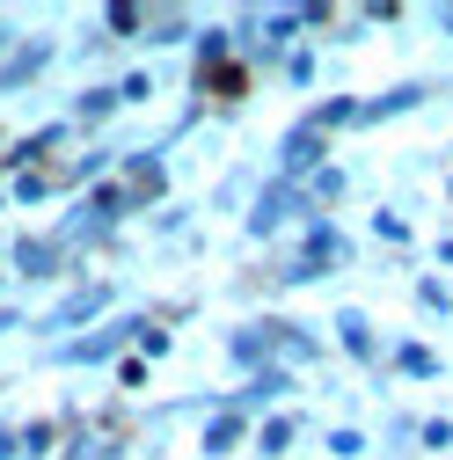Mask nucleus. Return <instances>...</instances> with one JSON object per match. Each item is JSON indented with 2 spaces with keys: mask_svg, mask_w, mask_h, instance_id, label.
<instances>
[{
  "mask_svg": "<svg viewBox=\"0 0 453 460\" xmlns=\"http://www.w3.org/2000/svg\"><path fill=\"white\" fill-rule=\"evenodd\" d=\"M307 219H322V212L300 198V183H278V176H263V183H256V198H249V212H242V234H249V242H278L286 226L300 234Z\"/></svg>",
  "mask_w": 453,
  "mask_h": 460,
  "instance_id": "obj_1",
  "label": "nucleus"
},
{
  "mask_svg": "<svg viewBox=\"0 0 453 460\" xmlns=\"http://www.w3.org/2000/svg\"><path fill=\"white\" fill-rule=\"evenodd\" d=\"M168 190H176V176H168V146L154 139V146H132L125 161H118V198H125V219L132 212H161L168 205Z\"/></svg>",
  "mask_w": 453,
  "mask_h": 460,
  "instance_id": "obj_2",
  "label": "nucleus"
},
{
  "mask_svg": "<svg viewBox=\"0 0 453 460\" xmlns=\"http://www.w3.org/2000/svg\"><path fill=\"white\" fill-rule=\"evenodd\" d=\"M8 270L22 278V285H88V263H74L51 234H8Z\"/></svg>",
  "mask_w": 453,
  "mask_h": 460,
  "instance_id": "obj_3",
  "label": "nucleus"
},
{
  "mask_svg": "<svg viewBox=\"0 0 453 460\" xmlns=\"http://www.w3.org/2000/svg\"><path fill=\"white\" fill-rule=\"evenodd\" d=\"M110 307H118V285H110V278H88V285H74V293L51 307L37 329H44L51 343H67V336H88L95 322H110Z\"/></svg>",
  "mask_w": 453,
  "mask_h": 460,
  "instance_id": "obj_4",
  "label": "nucleus"
},
{
  "mask_svg": "<svg viewBox=\"0 0 453 460\" xmlns=\"http://www.w3.org/2000/svg\"><path fill=\"white\" fill-rule=\"evenodd\" d=\"M132 322L139 314H110V322H95L88 336H67V343H51V366H118L125 351H132Z\"/></svg>",
  "mask_w": 453,
  "mask_h": 460,
  "instance_id": "obj_5",
  "label": "nucleus"
},
{
  "mask_svg": "<svg viewBox=\"0 0 453 460\" xmlns=\"http://www.w3.org/2000/svg\"><path fill=\"white\" fill-rule=\"evenodd\" d=\"M59 146H74V125H67V118H51V125L8 139V146H0V183L30 176V168H59Z\"/></svg>",
  "mask_w": 453,
  "mask_h": 460,
  "instance_id": "obj_6",
  "label": "nucleus"
},
{
  "mask_svg": "<svg viewBox=\"0 0 453 460\" xmlns=\"http://www.w3.org/2000/svg\"><path fill=\"white\" fill-rule=\"evenodd\" d=\"M219 351H226V366H235L242 380L263 373V366H278V314H249V322H235V329L219 336Z\"/></svg>",
  "mask_w": 453,
  "mask_h": 460,
  "instance_id": "obj_7",
  "label": "nucleus"
},
{
  "mask_svg": "<svg viewBox=\"0 0 453 460\" xmlns=\"http://www.w3.org/2000/svg\"><path fill=\"white\" fill-rule=\"evenodd\" d=\"M329 351L351 358V366H387V343H380V329H373L366 307H336L329 314Z\"/></svg>",
  "mask_w": 453,
  "mask_h": 460,
  "instance_id": "obj_8",
  "label": "nucleus"
},
{
  "mask_svg": "<svg viewBox=\"0 0 453 460\" xmlns=\"http://www.w3.org/2000/svg\"><path fill=\"white\" fill-rule=\"evenodd\" d=\"M300 387V373H286V366H263V373H249L235 394H226V410H242L249 424L256 417H271V410H286V394Z\"/></svg>",
  "mask_w": 453,
  "mask_h": 460,
  "instance_id": "obj_9",
  "label": "nucleus"
},
{
  "mask_svg": "<svg viewBox=\"0 0 453 460\" xmlns=\"http://www.w3.org/2000/svg\"><path fill=\"white\" fill-rule=\"evenodd\" d=\"M51 59H59V44L51 37H15V51H0V95H22L51 74Z\"/></svg>",
  "mask_w": 453,
  "mask_h": 460,
  "instance_id": "obj_10",
  "label": "nucleus"
},
{
  "mask_svg": "<svg viewBox=\"0 0 453 460\" xmlns=\"http://www.w3.org/2000/svg\"><path fill=\"white\" fill-rule=\"evenodd\" d=\"M315 168H329V139L307 132V125H286V132H278V168H271V176L278 183H307Z\"/></svg>",
  "mask_w": 453,
  "mask_h": 460,
  "instance_id": "obj_11",
  "label": "nucleus"
},
{
  "mask_svg": "<svg viewBox=\"0 0 453 460\" xmlns=\"http://www.w3.org/2000/svg\"><path fill=\"white\" fill-rule=\"evenodd\" d=\"M293 263H307L315 278H336V270L351 263V242L336 234V219H307V226H300V242H293Z\"/></svg>",
  "mask_w": 453,
  "mask_h": 460,
  "instance_id": "obj_12",
  "label": "nucleus"
},
{
  "mask_svg": "<svg viewBox=\"0 0 453 460\" xmlns=\"http://www.w3.org/2000/svg\"><path fill=\"white\" fill-rule=\"evenodd\" d=\"M102 176H118V146H88V154H74V161H59V168H51L59 198H88Z\"/></svg>",
  "mask_w": 453,
  "mask_h": 460,
  "instance_id": "obj_13",
  "label": "nucleus"
},
{
  "mask_svg": "<svg viewBox=\"0 0 453 460\" xmlns=\"http://www.w3.org/2000/svg\"><path fill=\"white\" fill-rule=\"evenodd\" d=\"M249 431H256V424H249L242 410H226V402H219V410L205 417V431H198V453H205V460H235V453L249 446Z\"/></svg>",
  "mask_w": 453,
  "mask_h": 460,
  "instance_id": "obj_14",
  "label": "nucleus"
},
{
  "mask_svg": "<svg viewBox=\"0 0 453 460\" xmlns=\"http://www.w3.org/2000/svg\"><path fill=\"white\" fill-rule=\"evenodd\" d=\"M249 88H256V74H249L242 59H226V66H212V74H198V81H191V95H198L205 110H235Z\"/></svg>",
  "mask_w": 453,
  "mask_h": 460,
  "instance_id": "obj_15",
  "label": "nucleus"
},
{
  "mask_svg": "<svg viewBox=\"0 0 453 460\" xmlns=\"http://www.w3.org/2000/svg\"><path fill=\"white\" fill-rule=\"evenodd\" d=\"M431 95H439V81H395L387 95L359 102V132H373V125H387V118H403V110H417V102H431Z\"/></svg>",
  "mask_w": 453,
  "mask_h": 460,
  "instance_id": "obj_16",
  "label": "nucleus"
},
{
  "mask_svg": "<svg viewBox=\"0 0 453 460\" xmlns=\"http://www.w3.org/2000/svg\"><path fill=\"white\" fill-rule=\"evenodd\" d=\"M322 358H329V343H322L307 322L278 314V366H286V373H307V366H322Z\"/></svg>",
  "mask_w": 453,
  "mask_h": 460,
  "instance_id": "obj_17",
  "label": "nucleus"
},
{
  "mask_svg": "<svg viewBox=\"0 0 453 460\" xmlns=\"http://www.w3.org/2000/svg\"><path fill=\"white\" fill-rule=\"evenodd\" d=\"M293 438H300V410H271V417H256V431H249V460H286Z\"/></svg>",
  "mask_w": 453,
  "mask_h": 460,
  "instance_id": "obj_18",
  "label": "nucleus"
},
{
  "mask_svg": "<svg viewBox=\"0 0 453 460\" xmlns=\"http://www.w3.org/2000/svg\"><path fill=\"white\" fill-rule=\"evenodd\" d=\"M300 125H307V132H322V139L359 132V95H315V102L300 110Z\"/></svg>",
  "mask_w": 453,
  "mask_h": 460,
  "instance_id": "obj_19",
  "label": "nucleus"
},
{
  "mask_svg": "<svg viewBox=\"0 0 453 460\" xmlns=\"http://www.w3.org/2000/svg\"><path fill=\"white\" fill-rule=\"evenodd\" d=\"M387 373H403V380H446V358L431 351L424 336H403V343H387Z\"/></svg>",
  "mask_w": 453,
  "mask_h": 460,
  "instance_id": "obj_20",
  "label": "nucleus"
},
{
  "mask_svg": "<svg viewBox=\"0 0 453 460\" xmlns=\"http://www.w3.org/2000/svg\"><path fill=\"white\" fill-rule=\"evenodd\" d=\"M118 110H125L118 81H95V88H81V95L67 102V125H74V132H88V125H102V118H118Z\"/></svg>",
  "mask_w": 453,
  "mask_h": 460,
  "instance_id": "obj_21",
  "label": "nucleus"
},
{
  "mask_svg": "<svg viewBox=\"0 0 453 460\" xmlns=\"http://www.w3.org/2000/svg\"><path fill=\"white\" fill-rule=\"evenodd\" d=\"M300 198H307V205H315V212L329 219L336 205H344V198H351V176H344V168H336V161H329V168H315V176L300 183Z\"/></svg>",
  "mask_w": 453,
  "mask_h": 460,
  "instance_id": "obj_22",
  "label": "nucleus"
},
{
  "mask_svg": "<svg viewBox=\"0 0 453 460\" xmlns=\"http://www.w3.org/2000/svg\"><path fill=\"white\" fill-rule=\"evenodd\" d=\"M226 59H242V51H235V30H198V37H191V81L212 74V66H226Z\"/></svg>",
  "mask_w": 453,
  "mask_h": 460,
  "instance_id": "obj_23",
  "label": "nucleus"
},
{
  "mask_svg": "<svg viewBox=\"0 0 453 460\" xmlns=\"http://www.w3.org/2000/svg\"><path fill=\"white\" fill-rule=\"evenodd\" d=\"M15 453H22V460H59V417H30V424H15Z\"/></svg>",
  "mask_w": 453,
  "mask_h": 460,
  "instance_id": "obj_24",
  "label": "nucleus"
},
{
  "mask_svg": "<svg viewBox=\"0 0 453 460\" xmlns=\"http://www.w3.org/2000/svg\"><path fill=\"white\" fill-rule=\"evenodd\" d=\"M183 37H198L191 8H147V30H139V44H183Z\"/></svg>",
  "mask_w": 453,
  "mask_h": 460,
  "instance_id": "obj_25",
  "label": "nucleus"
},
{
  "mask_svg": "<svg viewBox=\"0 0 453 460\" xmlns=\"http://www.w3.org/2000/svg\"><path fill=\"white\" fill-rule=\"evenodd\" d=\"M0 190H8V212H30V205H51V198H59V183H51V168H30V176L0 183Z\"/></svg>",
  "mask_w": 453,
  "mask_h": 460,
  "instance_id": "obj_26",
  "label": "nucleus"
},
{
  "mask_svg": "<svg viewBox=\"0 0 453 460\" xmlns=\"http://www.w3.org/2000/svg\"><path fill=\"white\" fill-rule=\"evenodd\" d=\"M139 30H147V0H110V8H102V37L110 44H139Z\"/></svg>",
  "mask_w": 453,
  "mask_h": 460,
  "instance_id": "obj_27",
  "label": "nucleus"
},
{
  "mask_svg": "<svg viewBox=\"0 0 453 460\" xmlns=\"http://www.w3.org/2000/svg\"><path fill=\"white\" fill-rule=\"evenodd\" d=\"M168 343H176V336L161 329V314H139V322H132V358L154 366V358H168Z\"/></svg>",
  "mask_w": 453,
  "mask_h": 460,
  "instance_id": "obj_28",
  "label": "nucleus"
},
{
  "mask_svg": "<svg viewBox=\"0 0 453 460\" xmlns=\"http://www.w3.org/2000/svg\"><path fill=\"white\" fill-rule=\"evenodd\" d=\"M417 446L431 460H453V417H417Z\"/></svg>",
  "mask_w": 453,
  "mask_h": 460,
  "instance_id": "obj_29",
  "label": "nucleus"
},
{
  "mask_svg": "<svg viewBox=\"0 0 453 460\" xmlns=\"http://www.w3.org/2000/svg\"><path fill=\"white\" fill-rule=\"evenodd\" d=\"M315 74H322V51H315V44H293V51H286V81H293V88H315Z\"/></svg>",
  "mask_w": 453,
  "mask_h": 460,
  "instance_id": "obj_30",
  "label": "nucleus"
},
{
  "mask_svg": "<svg viewBox=\"0 0 453 460\" xmlns=\"http://www.w3.org/2000/svg\"><path fill=\"white\" fill-rule=\"evenodd\" d=\"M322 446H329V460H359V453H366V446H373V438H366V431H359V424H336V431H329V438H322Z\"/></svg>",
  "mask_w": 453,
  "mask_h": 460,
  "instance_id": "obj_31",
  "label": "nucleus"
},
{
  "mask_svg": "<svg viewBox=\"0 0 453 460\" xmlns=\"http://www.w3.org/2000/svg\"><path fill=\"white\" fill-rule=\"evenodd\" d=\"M373 234H380V242H395V249H410V242H417V226H410L403 212H387V205H380V212H373Z\"/></svg>",
  "mask_w": 453,
  "mask_h": 460,
  "instance_id": "obj_32",
  "label": "nucleus"
},
{
  "mask_svg": "<svg viewBox=\"0 0 453 460\" xmlns=\"http://www.w3.org/2000/svg\"><path fill=\"white\" fill-rule=\"evenodd\" d=\"M417 307H424V314H453V293H446V278H431V270L417 278Z\"/></svg>",
  "mask_w": 453,
  "mask_h": 460,
  "instance_id": "obj_33",
  "label": "nucleus"
},
{
  "mask_svg": "<svg viewBox=\"0 0 453 460\" xmlns=\"http://www.w3.org/2000/svg\"><path fill=\"white\" fill-rule=\"evenodd\" d=\"M110 380H118V387H125V394H139V387H147V380H154V366H147V358H132V351H125V358H118V366H110Z\"/></svg>",
  "mask_w": 453,
  "mask_h": 460,
  "instance_id": "obj_34",
  "label": "nucleus"
},
{
  "mask_svg": "<svg viewBox=\"0 0 453 460\" xmlns=\"http://www.w3.org/2000/svg\"><path fill=\"white\" fill-rule=\"evenodd\" d=\"M118 95H125V110H139V102L154 95V74H147V66H125V74H118Z\"/></svg>",
  "mask_w": 453,
  "mask_h": 460,
  "instance_id": "obj_35",
  "label": "nucleus"
},
{
  "mask_svg": "<svg viewBox=\"0 0 453 460\" xmlns=\"http://www.w3.org/2000/svg\"><path fill=\"white\" fill-rule=\"evenodd\" d=\"M359 22H403V8H395V0H373V8H359Z\"/></svg>",
  "mask_w": 453,
  "mask_h": 460,
  "instance_id": "obj_36",
  "label": "nucleus"
},
{
  "mask_svg": "<svg viewBox=\"0 0 453 460\" xmlns=\"http://www.w3.org/2000/svg\"><path fill=\"white\" fill-rule=\"evenodd\" d=\"M0 460H22V453H15V424H8V417H0Z\"/></svg>",
  "mask_w": 453,
  "mask_h": 460,
  "instance_id": "obj_37",
  "label": "nucleus"
},
{
  "mask_svg": "<svg viewBox=\"0 0 453 460\" xmlns=\"http://www.w3.org/2000/svg\"><path fill=\"white\" fill-rule=\"evenodd\" d=\"M431 22H439V30L453 37V0H439V8H431Z\"/></svg>",
  "mask_w": 453,
  "mask_h": 460,
  "instance_id": "obj_38",
  "label": "nucleus"
},
{
  "mask_svg": "<svg viewBox=\"0 0 453 460\" xmlns=\"http://www.w3.org/2000/svg\"><path fill=\"white\" fill-rule=\"evenodd\" d=\"M431 256H439V263H453V234H439V242H431Z\"/></svg>",
  "mask_w": 453,
  "mask_h": 460,
  "instance_id": "obj_39",
  "label": "nucleus"
},
{
  "mask_svg": "<svg viewBox=\"0 0 453 460\" xmlns=\"http://www.w3.org/2000/svg\"><path fill=\"white\" fill-rule=\"evenodd\" d=\"M0 51H15V30H8V22H0Z\"/></svg>",
  "mask_w": 453,
  "mask_h": 460,
  "instance_id": "obj_40",
  "label": "nucleus"
},
{
  "mask_svg": "<svg viewBox=\"0 0 453 460\" xmlns=\"http://www.w3.org/2000/svg\"><path fill=\"white\" fill-rule=\"evenodd\" d=\"M0 270H8V234H0Z\"/></svg>",
  "mask_w": 453,
  "mask_h": 460,
  "instance_id": "obj_41",
  "label": "nucleus"
},
{
  "mask_svg": "<svg viewBox=\"0 0 453 460\" xmlns=\"http://www.w3.org/2000/svg\"><path fill=\"white\" fill-rule=\"evenodd\" d=\"M0 212H8V190H0Z\"/></svg>",
  "mask_w": 453,
  "mask_h": 460,
  "instance_id": "obj_42",
  "label": "nucleus"
},
{
  "mask_svg": "<svg viewBox=\"0 0 453 460\" xmlns=\"http://www.w3.org/2000/svg\"><path fill=\"white\" fill-rule=\"evenodd\" d=\"M446 198H453V176H446Z\"/></svg>",
  "mask_w": 453,
  "mask_h": 460,
  "instance_id": "obj_43",
  "label": "nucleus"
},
{
  "mask_svg": "<svg viewBox=\"0 0 453 460\" xmlns=\"http://www.w3.org/2000/svg\"><path fill=\"white\" fill-rule=\"evenodd\" d=\"M0 146H8V132H0Z\"/></svg>",
  "mask_w": 453,
  "mask_h": 460,
  "instance_id": "obj_44",
  "label": "nucleus"
}]
</instances>
